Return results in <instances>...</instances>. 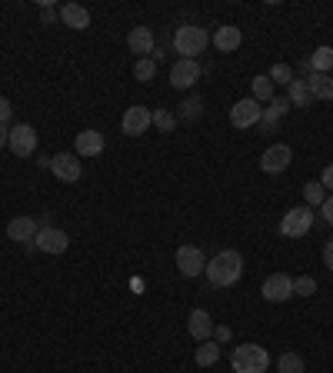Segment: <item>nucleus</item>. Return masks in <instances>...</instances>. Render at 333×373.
Returning a JSON list of instances; mask_svg holds the SVG:
<instances>
[{
  "instance_id": "nucleus-1",
  "label": "nucleus",
  "mask_w": 333,
  "mask_h": 373,
  "mask_svg": "<svg viewBox=\"0 0 333 373\" xmlns=\"http://www.w3.org/2000/svg\"><path fill=\"white\" fill-rule=\"evenodd\" d=\"M203 273H207V280H210L213 287H233L243 273V257L237 254V250H220L213 260H207V270H203Z\"/></svg>"
},
{
  "instance_id": "nucleus-2",
  "label": "nucleus",
  "mask_w": 333,
  "mask_h": 373,
  "mask_svg": "<svg viewBox=\"0 0 333 373\" xmlns=\"http://www.w3.org/2000/svg\"><path fill=\"white\" fill-rule=\"evenodd\" d=\"M210 44V33L203 27H194V24H183L173 33V50L180 54V60H197V54H203Z\"/></svg>"
},
{
  "instance_id": "nucleus-3",
  "label": "nucleus",
  "mask_w": 333,
  "mask_h": 373,
  "mask_svg": "<svg viewBox=\"0 0 333 373\" xmlns=\"http://www.w3.org/2000/svg\"><path fill=\"white\" fill-rule=\"evenodd\" d=\"M230 367H233V373H267V367H270V353L257 344L233 347Z\"/></svg>"
},
{
  "instance_id": "nucleus-4",
  "label": "nucleus",
  "mask_w": 333,
  "mask_h": 373,
  "mask_svg": "<svg viewBox=\"0 0 333 373\" xmlns=\"http://www.w3.org/2000/svg\"><path fill=\"white\" fill-rule=\"evenodd\" d=\"M310 227H313V210L303 204V207H293V210L284 213V220H280V234L290 237V240H300Z\"/></svg>"
},
{
  "instance_id": "nucleus-5",
  "label": "nucleus",
  "mask_w": 333,
  "mask_h": 373,
  "mask_svg": "<svg viewBox=\"0 0 333 373\" xmlns=\"http://www.w3.org/2000/svg\"><path fill=\"white\" fill-rule=\"evenodd\" d=\"M7 147H10L14 157H31V153H37V130H33L31 123H14Z\"/></svg>"
},
{
  "instance_id": "nucleus-6",
  "label": "nucleus",
  "mask_w": 333,
  "mask_h": 373,
  "mask_svg": "<svg viewBox=\"0 0 333 373\" xmlns=\"http://www.w3.org/2000/svg\"><path fill=\"white\" fill-rule=\"evenodd\" d=\"M153 127V110L150 107H127V114H123L121 120V130L127 137H140V134H147Z\"/></svg>"
},
{
  "instance_id": "nucleus-7",
  "label": "nucleus",
  "mask_w": 333,
  "mask_h": 373,
  "mask_svg": "<svg viewBox=\"0 0 333 373\" xmlns=\"http://www.w3.org/2000/svg\"><path fill=\"white\" fill-rule=\"evenodd\" d=\"M260 114H263V107L254 97H243V100H237V104L230 107V123L237 130H247V127H257L260 123Z\"/></svg>"
},
{
  "instance_id": "nucleus-8",
  "label": "nucleus",
  "mask_w": 333,
  "mask_h": 373,
  "mask_svg": "<svg viewBox=\"0 0 333 373\" xmlns=\"http://www.w3.org/2000/svg\"><path fill=\"white\" fill-rule=\"evenodd\" d=\"M50 174L61 180V183H77L80 174H84L80 157H77V153H57V157H50Z\"/></svg>"
},
{
  "instance_id": "nucleus-9",
  "label": "nucleus",
  "mask_w": 333,
  "mask_h": 373,
  "mask_svg": "<svg viewBox=\"0 0 333 373\" xmlns=\"http://www.w3.org/2000/svg\"><path fill=\"white\" fill-rule=\"evenodd\" d=\"M177 270H180L183 277H200V273L207 270V257H203V250L194 247V243L180 247V250H177Z\"/></svg>"
},
{
  "instance_id": "nucleus-10",
  "label": "nucleus",
  "mask_w": 333,
  "mask_h": 373,
  "mask_svg": "<svg viewBox=\"0 0 333 373\" xmlns=\"http://www.w3.org/2000/svg\"><path fill=\"white\" fill-rule=\"evenodd\" d=\"M293 160V150L287 144H273V147L263 150V157H260V170L263 174H284Z\"/></svg>"
},
{
  "instance_id": "nucleus-11",
  "label": "nucleus",
  "mask_w": 333,
  "mask_h": 373,
  "mask_svg": "<svg viewBox=\"0 0 333 373\" xmlns=\"http://www.w3.org/2000/svg\"><path fill=\"white\" fill-rule=\"evenodd\" d=\"M33 247L44 250V254H63L70 247V240H67V234H63L61 227H40L37 237H33Z\"/></svg>"
},
{
  "instance_id": "nucleus-12",
  "label": "nucleus",
  "mask_w": 333,
  "mask_h": 373,
  "mask_svg": "<svg viewBox=\"0 0 333 373\" xmlns=\"http://www.w3.org/2000/svg\"><path fill=\"white\" fill-rule=\"evenodd\" d=\"M260 294H263V300H270V303H284V300L293 297V280H290L287 273H273V277L263 280Z\"/></svg>"
},
{
  "instance_id": "nucleus-13",
  "label": "nucleus",
  "mask_w": 333,
  "mask_h": 373,
  "mask_svg": "<svg viewBox=\"0 0 333 373\" xmlns=\"http://www.w3.org/2000/svg\"><path fill=\"white\" fill-rule=\"evenodd\" d=\"M200 80V63L197 60H177L170 67V84L177 90H190Z\"/></svg>"
},
{
  "instance_id": "nucleus-14",
  "label": "nucleus",
  "mask_w": 333,
  "mask_h": 373,
  "mask_svg": "<svg viewBox=\"0 0 333 373\" xmlns=\"http://www.w3.org/2000/svg\"><path fill=\"white\" fill-rule=\"evenodd\" d=\"M127 47H130V54H137V60L150 57L153 54V30L150 27H134L127 33Z\"/></svg>"
},
{
  "instance_id": "nucleus-15",
  "label": "nucleus",
  "mask_w": 333,
  "mask_h": 373,
  "mask_svg": "<svg viewBox=\"0 0 333 373\" xmlns=\"http://www.w3.org/2000/svg\"><path fill=\"white\" fill-rule=\"evenodd\" d=\"M37 230H40V227H37V220H33V217H14V220L7 224V237L27 247V243H33Z\"/></svg>"
},
{
  "instance_id": "nucleus-16",
  "label": "nucleus",
  "mask_w": 333,
  "mask_h": 373,
  "mask_svg": "<svg viewBox=\"0 0 333 373\" xmlns=\"http://www.w3.org/2000/svg\"><path fill=\"white\" fill-rule=\"evenodd\" d=\"M187 330H190V337L194 340H210L213 337V320L207 310H190V317H187Z\"/></svg>"
},
{
  "instance_id": "nucleus-17",
  "label": "nucleus",
  "mask_w": 333,
  "mask_h": 373,
  "mask_svg": "<svg viewBox=\"0 0 333 373\" xmlns=\"http://www.w3.org/2000/svg\"><path fill=\"white\" fill-rule=\"evenodd\" d=\"M74 147H77L74 150L77 157H97V153H104V134H97V130H80Z\"/></svg>"
},
{
  "instance_id": "nucleus-18",
  "label": "nucleus",
  "mask_w": 333,
  "mask_h": 373,
  "mask_svg": "<svg viewBox=\"0 0 333 373\" xmlns=\"http://www.w3.org/2000/svg\"><path fill=\"white\" fill-rule=\"evenodd\" d=\"M243 40L240 27H230V24H224V27H217V33L210 37V44L220 50V54H230V50H237Z\"/></svg>"
},
{
  "instance_id": "nucleus-19",
  "label": "nucleus",
  "mask_w": 333,
  "mask_h": 373,
  "mask_svg": "<svg viewBox=\"0 0 333 373\" xmlns=\"http://www.w3.org/2000/svg\"><path fill=\"white\" fill-rule=\"evenodd\" d=\"M61 20L67 24V27H74V30H87L91 27V10H87V7H80V3H63Z\"/></svg>"
},
{
  "instance_id": "nucleus-20",
  "label": "nucleus",
  "mask_w": 333,
  "mask_h": 373,
  "mask_svg": "<svg viewBox=\"0 0 333 373\" xmlns=\"http://www.w3.org/2000/svg\"><path fill=\"white\" fill-rule=\"evenodd\" d=\"M307 80V90L313 100H333V77L330 74H310L303 77Z\"/></svg>"
},
{
  "instance_id": "nucleus-21",
  "label": "nucleus",
  "mask_w": 333,
  "mask_h": 373,
  "mask_svg": "<svg viewBox=\"0 0 333 373\" xmlns=\"http://www.w3.org/2000/svg\"><path fill=\"white\" fill-rule=\"evenodd\" d=\"M287 110H290L287 97H273L270 104L263 107V114H260V127H263V130H270L273 123H280V117H284Z\"/></svg>"
},
{
  "instance_id": "nucleus-22",
  "label": "nucleus",
  "mask_w": 333,
  "mask_h": 373,
  "mask_svg": "<svg viewBox=\"0 0 333 373\" xmlns=\"http://www.w3.org/2000/svg\"><path fill=\"white\" fill-rule=\"evenodd\" d=\"M287 100H290V107H310L313 104V97H310L303 77H293V84L287 87Z\"/></svg>"
},
{
  "instance_id": "nucleus-23",
  "label": "nucleus",
  "mask_w": 333,
  "mask_h": 373,
  "mask_svg": "<svg viewBox=\"0 0 333 373\" xmlns=\"http://www.w3.org/2000/svg\"><path fill=\"white\" fill-rule=\"evenodd\" d=\"M310 70L313 74H330L333 70V47H317L310 54Z\"/></svg>"
},
{
  "instance_id": "nucleus-24",
  "label": "nucleus",
  "mask_w": 333,
  "mask_h": 373,
  "mask_svg": "<svg viewBox=\"0 0 333 373\" xmlns=\"http://www.w3.org/2000/svg\"><path fill=\"white\" fill-rule=\"evenodd\" d=\"M177 117L187 120V123H194V120L203 117V97L200 93H194V97H187L180 104V110H177Z\"/></svg>"
},
{
  "instance_id": "nucleus-25",
  "label": "nucleus",
  "mask_w": 333,
  "mask_h": 373,
  "mask_svg": "<svg viewBox=\"0 0 333 373\" xmlns=\"http://www.w3.org/2000/svg\"><path fill=\"white\" fill-rule=\"evenodd\" d=\"M194 360H197V367H213V363L220 360V344H213V340H203V344L197 347Z\"/></svg>"
},
{
  "instance_id": "nucleus-26",
  "label": "nucleus",
  "mask_w": 333,
  "mask_h": 373,
  "mask_svg": "<svg viewBox=\"0 0 333 373\" xmlns=\"http://www.w3.org/2000/svg\"><path fill=\"white\" fill-rule=\"evenodd\" d=\"M250 84H254V100H257V104H270L273 100V80L270 77L260 74V77H254Z\"/></svg>"
},
{
  "instance_id": "nucleus-27",
  "label": "nucleus",
  "mask_w": 333,
  "mask_h": 373,
  "mask_svg": "<svg viewBox=\"0 0 333 373\" xmlns=\"http://www.w3.org/2000/svg\"><path fill=\"white\" fill-rule=\"evenodd\" d=\"M307 370V363H303L300 353H280L277 360V373H303Z\"/></svg>"
},
{
  "instance_id": "nucleus-28",
  "label": "nucleus",
  "mask_w": 333,
  "mask_h": 373,
  "mask_svg": "<svg viewBox=\"0 0 333 373\" xmlns=\"http://www.w3.org/2000/svg\"><path fill=\"white\" fill-rule=\"evenodd\" d=\"M303 197H307V207L313 210V207H320V204L327 200V190H323V183H320V180H310V183H303Z\"/></svg>"
},
{
  "instance_id": "nucleus-29",
  "label": "nucleus",
  "mask_w": 333,
  "mask_h": 373,
  "mask_svg": "<svg viewBox=\"0 0 333 373\" xmlns=\"http://www.w3.org/2000/svg\"><path fill=\"white\" fill-rule=\"evenodd\" d=\"M153 74H157V63H153L150 57H144V60H137L134 63V77L140 80V84H150Z\"/></svg>"
},
{
  "instance_id": "nucleus-30",
  "label": "nucleus",
  "mask_w": 333,
  "mask_h": 373,
  "mask_svg": "<svg viewBox=\"0 0 333 373\" xmlns=\"http://www.w3.org/2000/svg\"><path fill=\"white\" fill-rule=\"evenodd\" d=\"M267 77L273 80V87H277V84H287V87H290V84H293V77H297V74L290 70L287 63H273V67H270V74H267Z\"/></svg>"
},
{
  "instance_id": "nucleus-31",
  "label": "nucleus",
  "mask_w": 333,
  "mask_h": 373,
  "mask_svg": "<svg viewBox=\"0 0 333 373\" xmlns=\"http://www.w3.org/2000/svg\"><path fill=\"white\" fill-rule=\"evenodd\" d=\"M153 127H160L164 134H170V130L177 127V114H170V110H153Z\"/></svg>"
},
{
  "instance_id": "nucleus-32",
  "label": "nucleus",
  "mask_w": 333,
  "mask_h": 373,
  "mask_svg": "<svg viewBox=\"0 0 333 373\" xmlns=\"http://www.w3.org/2000/svg\"><path fill=\"white\" fill-rule=\"evenodd\" d=\"M293 294L313 297V294H317V280H313V277H297V280H293Z\"/></svg>"
},
{
  "instance_id": "nucleus-33",
  "label": "nucleus",
  "mask_w": 333,
  "mask_h": 373,
  "mask_svg": "<svg viewBox=\"0 0 333 373\" xmlns=\"http://www.w3.org/2000/svg\"><path fill=\"white\" fill-rule=\"evenodd\" d=\"M230 337H233V330L230 327H224V323H220V327H213V344H227Z\"/></svg>"
},
{
  "instance_id": "nucleus-34",
  "label": "nucleus",
  "mask_w": 333,
  "mask_h": 373,
  "mask_svg": "<svg viewBox=\"0 0 333 373\" xmlns=\"http://www.w3.org/2000/svg\"><path fill=\"white\" fill-rule=\"evenodd\" d=\"M14 117V107H10V100L7 97H0V123L7 127V120Z\"/></svg>"
},
{
  "instance_id": "nucleus-35",
  "label": "nucleus",
  "mask_w": 333,
  "mask_h": 373,
  "mask_svg": "<svg viewBox=\"0 0 333 373\" xmlns=\"http://www.w3.org/2000/svg\"><path fill=\"white\" fill-rule=\"evenodd\" d=\"M320 217H323V220L333 227V197H327V200L320 204Z\"/></svg>"
},
{
  "instance_id": "nucleus-36",
  "label": "nucleus",
  "mask_w": 333,
  "mask_h": 373,
  "mask_svg": "<svg viewBox=\"0 0 333 373\" xmlns=\"http://www.w3.org/2000/svg\"><path fill=\"white\" fill-rule=\"evenodd\" d=\"M40 20H44V24H54V20H57V10L50 7V0H44V10H40Z\"/></svg>"
},
{
  "instance_id": "nucleus-37",
  "label": "nucleus",
  "mask_w": 333,
  "mask_h": 373,
  "mask_svg": "<svg viewBox=\"0 0 333 373\" xmlns=\"http://www.w3.org/2000/svg\"><path fill=\"white\" fill-rule=\"evenodd\" d=\"M320 183H323V190H333V164L323 167V177H320Z\"/></svg>"
},
{
  "instance_id": "nucleus-38",
  "label": "nucleus",
  "mask_w": 333,
  "mask_h": 373,
  "mask_svg": "<svg viewBox=\"0 0 333 373\" xmlns=\"http://www.w3.org/2000/svg\"><path fill=\"white\" fill-rule=\"evenodd\" d=\"M323 264H327V270L333 273V240L327 243V247H323Z\"/></svg>"
},
{
  "instance_id": "nucleus-39",
  "label": "nucleus",
  "mask_w": 333,
  "mask_h": 373,
  "mask_svg": "<svg viewBox=\"0 0 333 373\" xmlns=\"http://www.w3.org/2000/svg\"><path fill=\"white\" fill-rule=\"evenodd\" d=\"M166 57V47H157V44H153V54H150V60H153V63H160V60H164Z\"/></svg>"
},
{
  "instance_id": "nucleus-40",
  "label": "nucleus",
  "mask_w": 333,
  "mask_h": 373,
  "mask_svg": "<svg viewBox=\"0 0 333 373\" xmlns=\"http://www.w3.org/2000/svg\"><path fill=\"white\" fill-rule=\"evenodd\" d=\"M7 140H10V130H7V127H3V123H0V150L7 147Z\"/></svg>"
},
{
  "instance_id": "nucleus-41",
  "label": "nucleus",
  "mask_w": 333,
  "mask_h": 373,
  "mask_svg": "<svg viewBox=\"0 0 333 373\" xmlns=\"http://www.w3.org/2000/svg\"><path fill=\"white\" fill-rule=\"evenodd\" d=\"M37 167H40V170H50V157H44V153H37Z\"/></svg>"
}]
</instances>
